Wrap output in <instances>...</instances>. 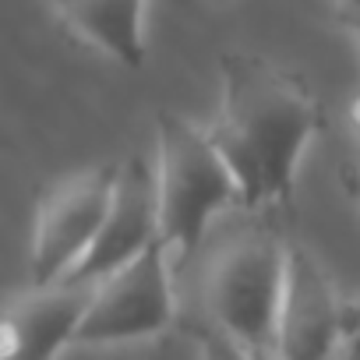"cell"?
Masks as SVG:
<instances>
[{"instance_id":"1","label":"cell","mask_w":360,"mask_h":360,"mask_svg":"<svg viewBox=\"0 0 360 360\" xmlns=\"http://www.w3.org/2000/svg\"><path fill=\"white\" fill-rule=\"evenodd\" d=\"M219 85V110L209 134L240 184V209L290 205L304 148L321 131L318 99L255 53H223Z\"/></svg>"},{"instance_id":"2","label":"cell","mask_w":360,"mask_h":360,"mask_svg":"<svg viewBox=\"0 0 360 360\" xmlns=\"http://www.w3.org/2000/svg\"><path fill=\"white\" fill-rule=\"evenodd\" d=\"M155 188H159V240L173 265L188 262L212 219L240 205V184L216 148L209 127L188 117H155Z\"/></svg>"},{"instance_id":"3","label":"cell","mask_w":360,"mask_h":360,"mask_svg":"<svg viewBox=\"0 0 360 360\" xmlns=\"http://www.w3.org/2000/svg\"><path fill=\"white\" fill-rule=\"evenodd\" d=\"M290 244L276 233L251 230L233 237L209 265L205 307L209 321L237 335L244 346H272L286 293Z\"/></svg>"},{"instance_id":"4","label":"cell","mask_w":360,"mask_h":360,"mask_svg":"<svg viewBox=\"0 0 360 360\" xmlns=\"http://www.w3.org/2000/svg\"><path fill=\"white\" fill-rule=\"evenodd\" d=\"M117 180L120 166H92L46 191L32 230L29 286H53L68 279L71 269L89 255L113 209Z\"/></svg>"},{"instance_id":"5","label":"cell","mask_w":360,"mask_h":360,"mask_svg":"<svg viewBox=\"0 0 360 360\" xmlns=\"http://www.w3.org/2000/svg\"><path fill=\"white\" fill-rule=\"evenodd\" d=\"M173 258L162 240L99 279L75 346H120L166 332L173 325Z\"/></svg>"},{"instance_id":"6","label":"cell","mask_w":360,"mask_h":360,"mask_svg":"<svg viewBox=\"0 0 360 360\" xmlns=\"http://www.w3.org/2000/svg\"><path fill=\"white\" fill-rule=\"evenodd\" d=\"M342 339H349L346 304L335 297V286L321 262L307 248L290 244L286 293L272 349L279 353V360H332Z\"/></svg>"},{"instance_id":"7","label":"cell","mask_w":360,"mask_h":360,"mask_svg":"<svg viewBox=\"0 0 360 360\" xmlns=\"http://www.w3.org/2000/svg\"><path fill=\"white\" fill-rule=\"evenodd\" d=\"M159 240V188H155V169L145 166L141 155H131L120 166L117 180V198L113 209L89 248V255L71 269L68 279L60 283H82L96 286L99 279L113 276L138 255H145Z\"/></svg>"},{"instance_id":"8","label":"cell","mask_w":360,"mask_h":360,"mask_svg":"<svg viewBox=\"0 0 360 360\" xmlns=\"http://www.w3.org/2000/svg\"><path fill=\"white\" fill-rule=\"evenodd\" d=\"M92 290L82 283L29 286L4 318V360H57L75 346Z\"/></svg>"},{"instance_id":"9","label":"cell","mask_w":360,"mask_h":360,"mask_svg":"<svg viewBox=\"0 0 360 360\" xmlns=\"http://www.w3.org/2000/svg\"><path fill=\"white\" fill-rule=\"evenodd\" d=\"M64 25L124 68L145 64V8L148 0H53Z\"/></svg>"},{"instance_id":"10","label":"cell","mask_w":360,"mask_h":360,"mask_svg":"<svg viewBox=\"0 0 360 360\" xmlns=\"http://www.w3.org/2000/svg\"><path fill=\"white\" fill-rule=\"evenodd\" d=\"M198 360H251V346H244L226 328L205 321L198 332Z\"/></svg>"},{"instance_id":"11","label":"cell","mask_w":360,"mask_h":360,"mask_svg":"<svg viewBox=\"0 0 360 360\" xmlns=\"http://www.w3.org/2000/svg\"><path fill=\"white\" fill-rule=\"evenodd\" d=\"M335 8H339V15H342L346 25L360 22V0H335Z\"/></svg>"},{"instance_id":"12","label":"cell","mask_w":360,"mask_h":360,"mask_svg":"<svg viewBox=\"0 0 360 360\" xmlns=\"http://www.w3.org/2000/svg\"><path fill=\"white\" fill-rule=\"evenodd\" d=\"M346 332L349 335H360V297L346 304Z\"/></svg>"},{"instance_id":"13","label":"cell","mask_w":360,"mask_h":360,"mask_svg":"<svg viewBox=\"0 0 360 360\" xmlns=\"http://www.w3.org/2000/svg\"><path fill=\"white\" fill-rule=\"evenodd\" d=\"M346 184H349V191H353V198L360 202V155L349 162V173H346Z\"/></svg>"},{"instance_id":"14","label":"cell","mask_w":360,"mask_h":360,"mask_svg":"<svg viewBox=\"0 0 360 360\" xmlns=\"http://www.w3.org/2000/svg\"><path fill=\"white\" fill-rule=\"evenodd\" d=\"M251 360H279V353L272 346H258V349H251Z\"/></svg>"},{"instance_id":"15","label":"cell","mask_w":360,"mask_h":360,"mask_svg":"<svg viewBox=\"0 0 360 360\" xmlns=\"http://www.w3.org/2000/svg\"><path fill=\"white\" fill-rule=\"evenodd\" d=\"M349 124H353V131L360 134V96L349 103Z\"/></svg>"},{"instance_id":"16","label":"cell","mask_w":360,"mask_h":360,"mask_svg":"<svg viewBox=\"0 0 360 360\" xmlns=\"http://www.w3.org/2000/svg\"><path fill=\"white\" fill-rule=\"evenodd\" d=\"M349 32H353V39H356V46H360V22H353V25H349Z\"/></svg>"}]
</instances>
